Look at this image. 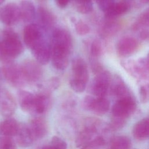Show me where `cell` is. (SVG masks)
I'll return each instance as SVG.
<instances>
[{
    "mask_svg": "<svg viewBox=\"0 0 149 149\" xmlns=\"http://www.w3.org/2000/svg\"><path fill=\"white\" fill-rule=\"evenodd\" d=\"M53 149H67L66 143L58 136H53L49 144Z\"/></svg>",
    "mask_w": 149,
    "mask_h": 149,
    "instance_id": "cell-34",
    "label": "cell"
},
{
    "mask_svg": "<svg viewBox=\"0 0 149 149\" xmlns=\"http://www.w3.org/2000/svg\"><path fill=\"white\" fill-rule=\"evenodd\" d=\"M137 104L134 98L127 96L118 99L112 108L113 117L125 119L132 115L135 111Z\"/></svg>",
    "mask_w": 149,
    "mask_h": 149,
    "instance_id": "cell-4",
    "label": "cell"
},
{
    "mask_svg": "<svg viewBox=\"0 0 149 149\" xmlns=\"http://www.w3.org/2000/svg\"><path fill=\"white\" fill-rule=\"evenodd\" d=\"M140 38L142 40H147L149 38V31H147V30H143L140 32Z\"/></svg>",
    "mask_w": 149,
    "mask_h": 149,
    "instance_id": "cell-40",
    "label": "cell"
},
{
    "mask_svg": "<svg viewBox=\"0 0 149 149\" xmlns=\"http://www.w3.org/2000/svg\"><path fill=\"white\" fill-rule=\"evenodd\" d=\"M5 1V0H0V5H2Z\"/></svg>",
    "mask_w": 149,
    "mask_h": 149,
    "instance_id": "cell-44",
    "label": "cell"
},
{
    "mask_svg": "<svg viewBox=\"0 0 149 149\" xmlns=\"http://www.w3.org/2000/svg\"><path fill=\"white\" fill-rule=\"evenodd\" d=\"M60 85V80L57 77H52L46 81L42 86L41 91L51 93V91L56 90Z\"/></svg>",
    "mask_w": 149,
    "mask_h": 149,
    "instance_id": "cell-30",
    "label": "cell"
},
{
    "mask_svg": "<svg viewBox=\"0 0 149 149\" xmlns=\"http://www.w3.org/2000/svg\"><path fill=\"white\" fill-rule=\"evenodd\" d=\"M74 6L77 11L81 14H87L93 8L92 0H74Z\"/></svg>",
    "mask_w": 149,
    "mask_h": 149,
    "instance_id": "cell-28",
    "label": "cell"
},
{
    "mask_svg": "<svg viewBox=\"0 0 149 149\" xmlns=\"http://www.w3.org/2000/svg\"><path fill=\"white\" fill-rule=\"evenodd\" d=\"M1 73L6 81L13 86L21 87L26 83L21 66L12 62L5 63L1 68Z\"/></svg>",
    "mask_w": 149,
    "mask_h": 149,
    "instance_id": "cell-6",
    "label": "cell"
},
{
    "mask_svg": "<svg viewBox=\"0 0 149 149\" xmlns=\"http://www.w3.org/2000/svg\"><path fill=\"white\" fill-rule=\"evenodd\" d=\"M50 45L52 66L57 70H65L68 65L73 47L70 33L63 28L54 29L52 33Z\"/></svg>",
    "mask_w": 149,
    "mask_h": 149,
    "instance_id": "cell-1",
    "label": "cell"
},
{
    "mask_svg": "<svg viewBox=\"0 0 149 149\" xmlns=\"http://www.w3.org/2000/svg\"><path fill=\"white\" fill-rule=\"evenodd\" d=\"M141 84L139 88V95L142 103L149 101V77L147 76L140 80Z\"/></svg>",
    "mask_w": 149,
    "mask_h": 149,
    "instance_id": "cell-27",
    "label": "cell"
},
{
    "mask_svg": "<svg viewBox=\"0 0 149 149\" xmlns=\"http://www.w3.org/2000/svg\"><path fill=\"white\" fill-rule=\"evenodd\" d=\"M141 1L144 3H149V0H141Z\"/></svg>",
    "mask_w": 149,
    "mask_h": 149,
    "instance_id": "cell-43",
    "label": "cell"
},
{
    "mask_svg": "<svg viewBox=\"0 0 149 149\" xmlns=\"http://www.w3.org/2000/svg\"><path fill=\"white\" fill-rule=\"evenodd\" d=\"M96 2L99 9L104 12L115 3V0H96Z\"/></svg>",
    "mask_w": 149,
    "mask_h": 149,
    "instance_id": "cell-36",
    "label": "cell"
},
{
    "mask_svg": "<svg viewBox=\"0 0 149 149\" xmlns=\"http://www.w3.org/2000/svg\"><path fill=\"white\" fill-rule=\"evenodd\" d=\"M109 90L111 94L118 98V99L131 95L125 83L119 77H116L113 79V82L111 81Z\"/></svg>",
    "mask_w": 149,
    "mask_h": 149,
    "instance_id": "cell-21",
    "label": "cell"
},
{
    "mask_svg": "<svg viewBox=\"0 0 149 149\" xmlns=\"http://www.w3.org/2000/svg\"><path fill=\"white\" fill-rule=\"evenodd\" d=\"M21 19L19 6L10 2L0 8V22L6 25L12 26Z\"/></svg>",
    "mask_w": 149,
    "mask_h": 149,
    "instance_id": "cell-10",
    "label": "cell"
},
{
    "mask_svg": "<svg viewBox=\"0 0 149 149\" xmlns=\"http://www.w3.org/2000/svg\"><path fill=\"white\" fill-rule=\"evenodd\" d=\"M16 108L15 98L8 90L0 89V113L5 116H10Z\"/></svg>",
    "mask_w": 149,
    "mask_h": 149,
    "instance_id": "cell-12",
    "label": "cell"
},
{
    "mask_svg": "<svg viewBox=\"0 0 149 149\" xmlns=\"http://www.w3.org/2000/svg\"><path fill=\"white\" fill-rule=\"evenodd\" d=\"M72 75L69 81L71 88L76 93L83 92L88 81L89 74L87 65L81 57H76L72 63Z\"/></svg>",
    "mask_w": 149,
    "mask_h": 149,
    "instance_id": "cell-3",
    "label": "cell"
},
{
    "mask_svg": "<svg viewBox=\"0 0 149 149\" xmlns=\"http://www.w3.org/2000/svg\"><path fill=\"white\" fill-rule=\"evenodd\" d=\"M75 30L79 35L85 36L90 32V28L85 22L80 20L76 23L75 25Z\"/></svg>",
    "mask_w": 149,
    "mask_h": 149,
    "instance_id": "cell-35",
    "label": "cell"
},
{
    "mask_svg": "<svg viewBox=\"0 0 149 149\" xmlns=\"http://www.w3.org/2000/svg\"><path fill=\"white\" fill-rule=\"evenodd\" d=\"M20 125L14 119L9 118L0 122V134L6 137L16 136Z\"/></svg>",
    "mask_w": 149,
    "mask_h": 149,
    "instance_id": "cell-19",
    "label": "cell"
},
{
    "mask_svg": "<svg viewBox=\"0 0 149 149\" xmlns=\"http://www.w3.org/2000/svg\"><path fill=\"white\" fill-rule=\"evenodd\" d=\"M112 81L111 74L109 71L102 70L96 74L91 84V93L96 97H105L109 90Z\"/></svg>",
    "mask_w": 149,
    "mask_h": 149,
    "instance_id": "cell-5",
    "label": "cell"
},
{
    "mask_svg": "<svg viewBox=\"0 0 149 149\" xmlns=\"http://www.w3.org/2000/svg\"><path fill=\"white\" fill-rule=\"evenodd\" d=\"M102 52L101 43L100 41L95 40L93 41L90 47V53L92 58H97L101 56Z\"/></svg>",
    "mask_w": 149,
    "mask_h": 149,
    "instance_id": "cell-32",
    "label": "cell"
},
{
    "mask_svg": "<svg viewBox=\"0 0 149 149\" xmlns=\"http://www.w3.org/2000/svg\"><path fill=\"white\" fill-rule=\"evenodd\" d=\"M42 149H53V148L49 145H47V146L43 147Z\"/></svg>",
    "mask_w": 149,
    "mask_h": 149,
    "instance_id": "cell-42",
    "label": "cell"
},
{
    "mask_svg": "<svg viewBox=\"0 0 149 149\" xmlns=\"http://www.w3.org/2000/svg\"><path fill=\"white\" fill-rule=\"evenodd\" d=\"M149 26V8L147 9L139 16L137 22L133 26L134 30L138 29L142 27Z\"/></svg>",
    "mask_w": 149,
    "mask_h": 149,
    "instance_id": "cell-31",
    "label": "cell"
},
{
    "mask_svg": "<svg viewBox=\"0 0 149 149\" xmlns=\"http://www.w3.org/2000/svg\"><path fill=\"white\" fill-rule=\"evenodd\" d=\"M91 66L93 72L95 74H97L103 70L101 65L100 62L96 61L95 58H93V60L91 62Z\"/></svg>",
    "mask_w": 149,
    "mask_h": 149,
    "instance_id": "cell-38",
    "label": "cell"
},
{
    "mask_svg": "<svg viewBox=\"0 0 149 149\" xmlns=\"http://www.w3.org/2000/svg\"><path fill=\"white\" fill-rule=\"evenodd\" d=\"M17 97L20 107L23 111L34 113L36 101L34 94L28 91L21 90L18 91Z\"/></svg>",
    "mask_w": 149,
    "mask_h": 149,
    "instance_id": "cell-15",
    "label": "cell"
},
{
    "mask_svg": "<svg viewBox=\"0 0 149 149\" xmlns=\"http://www.w3.org/2000/svg\"><path fill=\"white\" fill-rule=\"evenodd\" d=\"M139 48L137 40L132 37H125L121 38L116 45L118 54L122 57H129L133 55Z\"/></svg>",
    "mask_w": 149,
    "mask_h": 149,
    "instance_id": "cell-13",
    "label": "cell"
},
{
    "mask_svg": "<svg viewBox=\"0 0 149 149\" xmlns=\"http://www.w3.org/2000/svg\"><path fill=\"white\" fill-rule=\"evenodd\" d=\"M106 144L105 140L100 136L95 137L81 149H102Z\"/></svg>",
    "mask_w": 149,
    "mask_h": 149,
    "instance_id": "cell-29",
    "label": "cell"
},
{
    "mask_svg": "<svg viewBox=\"0 0 149 149\" xmlns=\"http://www.w3.org/2000/svg\"><path fill=\"white\" fill-rule=\"evenodd\" d=\"M36 16L38 22V25L42 30H48L52 29L56 23V17L54 14L43 6L38 7Z\"/></svg>",
    "mask_w": 149,
    "mask_h": 149,
    "instance_id": "cell-14",
    "label": "cell"
},
{
    "mask_svg": "<svg viewBox=\"0 0 149 149\" xmlns=\"http://www.w3.org/2000/svg\"><path fill=\"white\" fill-rule=\"evenodd\" d=\"M29 48L36 61L41 65H46L51 59V45L44 36L35 41Z\"/></svg>",
    "mask_w": 149,
    "mask_h": 149,
    "instance_id": "cell-7",
    "label": "cell"
},
{
    "mask_svg": "<svg viewBox=\"0 0 149 149\" xmlns=\"http://www.w3.org/2000/svg\"><path fill=\"white\" fill-rule=\"evenodd\" d=\"M41 64L36 61L25 60L20 65L23 76L26 83H34L38 81L42 76V69Z\"/></svg>",
    "mask_w": 149,
    "mask_h": 149,
    "instance_id": "cell-8",
    "label": "cell"
},
{
    "mask_svg": "<svg viewBox=\"0 0 149 149\" xmlns=\"http://www.w3.org/2000/svg\"><path fill=\"white\" fill-rule=\"evenodd\" d=\"M145 61H146V63L147 66V68H148V69L149 70V52H148V55L147 56V58L145 59Z\"/></svg>",
    "mask_w": 149,
    "mask_h": 149,
    "instance_id": "cell-41",
    "label": "cell"
},
{
    "mask_svg": "<svg viewBox=\"0 0 149 149\" xmlns=\"http://www.w3.org/2000/svg\"><path fill=\"white\" fill-rule=\"evenodd\" d=\"M119 29V24L114 22V19H107L100 30V34L104 37H108L114 35Z\"/></svg>",
    "mask_w": 149,
    "mask_h": 149,
    "instance_id": "cell-25",
    "label": "cell"
},
{
    "mask_svg": "<svg viewBox=\"0 0 149 149\" xmlns=\"http://www.w3.org/2000/svg\"><path fill=\"white\" fill-rule=\"evenodd\" d=\"M83 105L84 109L91 111L97 115H103L109 108V101L105 97L95 98L87 95L84 98Z\"/></svg>",
    "mask_w": 149,
    "mask_h": 149,
    "instance_id": "cell-11",
    "label": "cell"
},
{
    "mask_svg": "<svg viewBox=\"0 0 149 149\" xmlns=\"http://www.w3.org/2000/svg\"><path fill=\"white\" fill-rule=\"evenodd\" d=\"M126 120L120 118L113 117L109 123V127L111 129L116 130L122 128L125 124Z\"/></svg>",
    "mask_w": 149,
    "mask_h": 149,
    "instance_id": "cell-37",
    "label": "cell"
},
{
    "mask_svg": "<svg viewBox=\"0 0 149 149\" xmlns=\"http://www.w3.org/2000/svg\"><path fill=\"white\" fill-rule=\"evenodd\" d=\"M28 126L34 140L41 139L47 134V123L46 121L41 118H36L32 119Z\"/></svg>",
    "mask_w": 149,
    "mask_h": 149,
    "instance_id": "cell-16",
    "label": "cell"
},
{
    "mask_svg": "<svg viewBox=\"0 0 149 149\" xmlns=\"http://www.w3.org/2000/svg\"><path fill=\"white\" fill-rule=\"evenodd\" d=\"M111 149H130L131 141L125 136L114 137L111 142Z\"/></svg>",
    "mask_w": 149,
    "mask_h": 149,
    "instance_id": "cell-26",
    "label": "cell"
},
{
    "mask_svg": "<svg viewBox=\"0 0 149 149\" xmlns=\"http://www.w3.org/2000/svg\"><path fill=\"white\" fill-rule=\"evenodd\" d=\"M72 0H55L56 3L61 8H64L71 2Z\"/></svg>",
    "mask_w": 149,
    "mask_h": 149,
    "instance_id": "cell-39",
    "label": "cell"
},
{
    "mask_svg": "<svg viewBox=\"0 0 149 149\" xmlns=\"http://www.w3.org/2000/svg\"><path fill=\"white\" fill-rule=\"evenodd\" d=\"M42 29L37 24H29L23 30V40L28 48L36 40L42 36Z\"/></svg>",
    "mask_w": 149,
    "mask_h": 149,
    "instance_id": "cell-17",
    "label": "cell"
},
{
    "mask_svg": "<svg viewBox=\"0 0 149 149\" xmlns=\"http://www.w3.org/2000/svg\"><path fill=\"white\" fill-rule=\"evenodd\" d=\"M129 4L125 1L115 3L105 12V17L107 19H115L116 17L127 12L129 10Z\"/></svg>",
    "mask_w": 149,
    "mask_h": 149,
    "instance_id": "cell-24",
    "label": "cell"
},
{
    "mask_svg": "<svg viewBox=\"0 0 149 149\" xmlns=\"http://www.w3.org/2000/svg\"><path fill=\"white\" fill-rule=\"evenodd\" d=\"M19 9L20 17L24 22L32 21L36 16V11L33 2L30 0H22L20 3Z\"/></svg>",
    "mask_w": 149,
    "mask_h": 149,
    "instance_id": "cell-18",
    "label": "cell"
},
{
    "mask_svg": "<svg viewBox=\"0 0 149 149\" xmlns=\"http://www.w3.org/2000/svg\"><path fill=\"white\" fill-rule=\"evenodd\" d=\"M99 122L95 119H88L86 122V125L76 140V145L77 147L82 148L92 139L98 132Z\"/></svg>",
    "mask_w": 149,
    "mask_h": 149,
    "instance_id": "cell-9",
    "label": "cell"
},
{
    "mask_svg": "<svg viewBox=\"0 0 149 149\" xmlns=\"http://www.w3.org/2000/svg\"><path fill=\"white\" fill-rule=\"evenodd\" d=\"M35 111L34 113H42L49 108L51 103V98L50 93L44 91H40L38 94H35Z\"/></svg>",
    "mask_w": 149,
    "mask_h": 149,
    "instance_id": "cell-20",
    "label": "cell"
},
{
    "mask_svg": "<svg viewBox=\"0 0 149 149\" xmlns=\"http://www.w3.org/2000/svg\"><path fill=\"white\" fill-rule=\"evenodd\" d=\"M133 135L139 140H143L149 137V118L142 119L134 125Z\"/></svg>",
    "mask_w": 149,
    "mask_h": 149,
    "instance_id": "cell-22",
    "label": "cell"
},
{
    "mask_svg": "<svg viewBox=\"0 0 149 149\" xmlns=\"http://www.w3.org/2000/svg\"><path fill=\"white\" fill-rule=\"evenodd\" d=\"M23 50L19 35L11 29H4L0 39V59L5 63L12 62L22 54Z\"/></svg>",
    "mask_w": 149,
    "mask_h": 149,
    "instance_id": "cell-2",
    "label": "cell"
},
{
    "mask_svg": "<svg viewBox=\"0 0 149 149\" xmlns=\"http://www.w3.org/2000/svg\"><path fill=\"white\" fill-rule=\"evenodd\" d=\"M16 136L17 144L23 147H27L32 144L34 139L28 126L20 125Z\"/></svg>",
    "mask_w": 149,
    "mask_h": 149,
    "instance_id": "cell-23",
    "label": "cell"
},
{
    "mask_svg": "<svg viewBox=\"0 0 149 149\" xmlns=\"http://www.w3.org/2000/svg\"><path fill=\"white\" fill-rule=\"evenodd\" d=\"M0 149H17L15 142L10 137L0 138Z\"/></svg>",
    "mask_w": 149,
    "mask_h": 149,
    "instance_id": "cell-33",
    "label": "cell"
}]
</instances>
